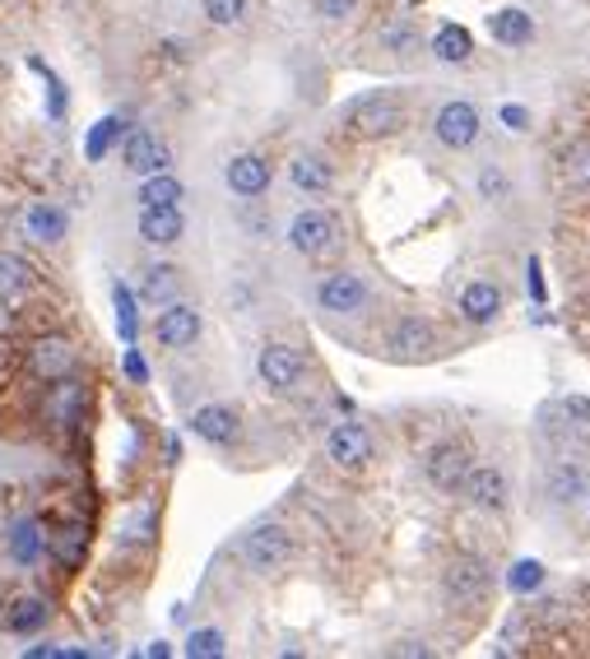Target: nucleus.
I'll use <instances>...</instances> for the list:
<instances>
[{"label":"nucleus","instance_id":"3","mask_svg":"<svg viewBox=\"0 0 590 659\" xmlns=\"http://www.w3.org/2000/svg\"><path fill=\"white\" fill-rule=\"evenodd\" d=\"M442 589H446V599L456 604V609H479V604L489 599V589H493V571L483 567L479 558H456L442 571Z\"/></svg>","mask_w":590,"mask_h":659},{"label":"nucleus","instance_id":"38","mask_svg":"<svg viewBox=\"0 0 590 659\" xmlns=\"http://www.w3.org/2000/svg\"><path fill=\"white\" fill-rule=\"evenodd\" d=\"M358 0H317V14L321 20H349Z\"/></svg>","mask_w":590,"mask_h":659},{"label":"nucleus","instance_id":"12","mask_svg":"<svg viewBox=\"0 0 590 659\" xmlns=\"http://www.w3.org/2000/svg\"><path fill=\"white\" fill-rule=\"evenodd\" d=\"M423 474H428L432 488H442V493H460L465 474H470V450H465L460 442H442V446H432V450H428V460H423Z\"/></svg>","mask_w":590,"mask_h":659},{"label":"nucleus","instance_id":"39","mask_svg":"<svg viewBox=\"0 0 590 659\" xmlns=\"http://www.w3.org/2000/svg\"><path fill=\"white\" fill-rule=\"evenodd\" d=\"M42 75H47V71H42ZM47 112H51V116H61V112H65V94H61V79H51V75H47Z\"/></svg>","mask_w":590,"mask_h":659},{"label":"nucleus","instance_id":"30","mask_svg":"<svg viewBox=\"0 0 590 659\" xmlns=\"http://www.w3.org/2000/svg\"><path fill=\"white\" fill-rule=\"evenodd\" d=\"M586 493V470L577 460H563V464H553V474H549V497L553 501H577Z\"/></svg>","mask_w":590,"mask_h":659},{"label":"nucleus","instance_id":"28","mask_svg":"<svg viewBox=\"0 0 590 659\" xmlns=\"http://www.w3.org/2000/svg\"><path fill=\"white\" fill-rule=\"evenodd\" d=\"M47 622V599L38 595H20L10 604V613H5V632L10 636H28V632H38Z\"/></svg>","mask_w":590,"mask_h":659},{"label":"nucleus","instance_id":"22","mask_svg":"<svg viewBox=\"0 0 590 659\" xmlns=\"http://www.w3.org/2000/svg\"><path fill=\"white\" fill-rule=\"evenodd\" d=\"M489 33H493V42H502V47H526L534 38V20L526 10L507 5V10L489 14Z\"/></svg>","mask_w":590,"mask_h":659},{"label":"nucleus","instance_id":"2","mask_svg":"<svg viewBox=\"0 0 590 659\" xmlns=\"http://www.w3.org/2000/svg\"><path fill=\"white\" fill-rule=\"evenodd\" d=\"M288 558H293V539H288L284 525H256L247 539H242V562H247V571H256V576H274Z\"/></svg>","mask_w":590,"mask_h":659},{"label":"nucleus","instance_id":"19","mask_svg":"<svg viewBox=\"0 0 590 659\" xmlns=\"http://www.w3.org/2000/svg\"><path fill=\"white\" fill-rule=\"evenodd\" d=\"M182 233H186V219L177 204L140 210V241H149V247H172V241H182Z\"/></svg>","mask_w":590,"mask_h":659},{"label":"nucleus","instance_id":"16","mask_svg":"<svg viewBox=\"0 0 590 659\" xmlns=\"http://www.w3.org/2000/svg\"><path fill=\"white\" fill-rule=\"evenodd\" d=\"M391 353L395 358H428L432 349H438V330H432L428 321H419V316H401L391 325Z\"/></svg>","mask_w":590,"mask_h":659},{"label":"nucleus","instance_id":"6","mask_svg":"<svg viewBox=\"0 0 590 659\" xmlns=\"http://www.w3.org/2000/svg\"><path fill=\"white\" fill-rule=\"evenodd\" d=\"M256 372H260V381H266L270 390H293L303 381V372H307V358H303L298 344H280V339H274V344L260 349Z\"/></svg>","mask_w":590,"mask_h":659},{"label":"nucleus","instance_id":"29","mask_svg":"<svg viewBox=\"0 0 590 659\" xmlns=\"http://www.w3.org/2000/svg\"><path fill=\"white\" fill-rule=\"evenodd\" d=\"M182 196L186 190L172 172H153V177L140 182V210H163V204H177Z\"/></svg>","mask_w":590,"mask_h":659},{"label":"nucleus","instance_id":"24","mask_svg":"<svg viewBox=\"0 0 590 659\" xmlns=\"http://www.w3.org/2000/svg\"><path fill=\"white\" fill-rule=\"evenodd\" d=\"M42 539H47V534H42V525L33 515L14 520V525H10V558L20 562V567H33V562L42 558Z\"/></svg>","mask_w":590,"mask_h":659},{"label":"nucleus","instance_id":"15","mask_svg":"<svg viewBox=\"0 0 590 659\" xmlns=\"http://www.w3.org/2000/svg\"><path fill=\"white\" fill-rule=\"evenodd\" d=\"M190 432L210 446H233L242 423H237V413L229 405H200L196 413H190Z\"/></svg>","mask_w":590,"mask_h":659},{"label":"nucleus","instance_id":"5","mask_svg":"<svg viewBox=\"0 0 590 659\" xmlns=\"http://www.w3.org/2000/svg\"><path fill=\"white\" fill-rule=\"evenodd\" d=\"M317 307L331 311V316H358V311L368 307V284H362V274H354V270L325 274L317 284Z\"/></svg>","mask_w":590,"mask_h":659},{"label":"nucleus","instance_id":"21","mask_svg":"<svg viewBox=\"0 0 590 659\" xmlns=\"http://www.w3.org/2000/svg\"><path fill=\"white\" fill-rule=\"evenodd\" d=\"M563 167V186L571 190V196H590V135H581V140H571L567 149H563V159H558Z\"/></svg>","mask_w":590,"mask_h":659},{"label":"nucleus","instance_id":"36","mask_svg":"<svg viewBox=\"0 0 590 659\" xmlns=\"http://www.w3.org/2000/svg\"><path fill=\"white\" fill-rule=\"evenodd\" d=\"M116 325H121V339H135V302H131V293L126 288H116Z\"/></svg>","mask_w":590,"mask_h":659},{"label":"nucleus","instance_id":"13","mask_svg":"<svg viewBox=\"0 0 590 659\" xmlns=\"http://www.w3.org/2000/svg\"><path fill=\"white\" fill-rule=\"evenodd\" d=\"M121 163H126L135 177H153V172H168L172 149L149 130H131L126 145H121Z\"/></svg>","mask_w":590,"mask_h":659},{"label":"nucleus","instance_id":"41","mask_svg":"<svg viewBox=\"0 0 590 659\" xmlns=\"http://www.w3.org/2000/svg\"><path fill=\"white\" fill-rule=\"evenodd\" d=\"M126 376H131V381H145V376H149V368H145V358H140V353H135V349L126 353Z\"/></svg>","mask_w":590,"mask_h":659},{"label":"nucleus","instance_id":"26","mask_svg":"<svg viewBox=\"0 0 590 659\" xmlns=\"http://www.w3.org/2000/svg\"><path fill=\"white\" fill-rule=\"evenodd\" d=\"M33 293V265L20 256H0V302H24Z\"/></svg>","mask_w":590,"mask_h":659},{"label":"nucleus","instance_id":"20","mask_svg":"<svg viewBox=\"0 0 590 659\" xmlns=\"http://www.w3.org/2000/svg\"><path fill=\"white\" fill-rule=\"evenodd\" d=\"M288 182L307 190V196H325V190L335 186V167L331 159H321V153H298V159L288 163Z\"/></svg>","mask_w":590,"mask_h":659},{"label":"nucleus","instance_id":"31","mask_svg":"<svg viewBox=\"0 0 590 659\" xmlns=\"http://www.w3.org/2000/svg\"><path fill=\"white\" fill-rule=\"evenodd\" d=\"M377 42L395 51V57H409V51H419V28H414L409 20H391L377 28Z\"/></svg>","mask_w":590,"mask_h":659},{"label":"nucleus","instance_id":"25","mask_svg":"<svg viewBox=\"0 0 590 659\" xmlns=\"http://www.w3.org/2000/svg\"><path fill=\"white\" fill-rule=\"evenodd\" d=\"M65 210H57V204H28L24 210V233L33 241H61L65 237Z\"/></svg>","mask_w":590,"mask_h":659},{"label":"nucleus","instance_id":"37","mask_svg":"<svg viewBox=\"0 0 590 659\" xmlns=\"http://www.w3.org/2000/svg\"><path fill=\"white\" fill-rule=\"evenodd\" d=\"M540 581H544V567H540V562H520V567H516V576H512V585H516V589H534Z\"/></svg>","mask_w":590,"mask_h":659},{"label":"nucleus","instance_id":"32","mask_svg":"<svg viewBox=\"0 0 590 659\" xmlns=\"http://www.w3.org/2000/svg\"><path fill=\"white\" fill-rule=\"evenodd\" d=\"M121 140V116H102L98 126L89 130V140H84V159L89 163H102V153Z\"/></svg>","mask_w":590,"mask_h":659},{"label":"nucleus","instance_id":"1","mask_svg":"<svg viewBox=\"0 0 590 659\" xmlns=\"http://www.w3.org/2000/svg\"><path fill=\"white\" fill-rule=\"evenodd\" d=\"M344 130L354 135V140H386V135H401L405 121H409V108L401 94L391 89H377V94H362L354 98L349 108H344Z\"/></svg>","mask_w":590,"mask_h":659},{"label":"nucleus","instance_id":"17","mask_svg":"<svg viewBox=\"0 0 590 659\" xmlns=\"http://www.w3.org/2000/svg\"><path fill=\"white\" fill-rule=\"evenodd\" d=\"M47 423H57V427H71L84 419V386L75 376H61V381H51V395H47Z\"/></svg>","mask_w":590,"mask_h":659},{"label":"nucleus","instance_id":"33","mask_svg":"<svg viewBox=\"0 0 590 659\" xmlns=\"http://www.w3.org/2000/svg\"><path fill=\"white\" fill-rule=\"evenodd\" d=\"M200 10L214 28H237L247 20V0H200Z\"/></svg>","mask_w":590,"mask_h":659},{"label":"nucleus","instance_id":"8","mask_svg":"<svg viewBox=\"0 0 590 659\" xmlns=\"http://www.w3.org/2000/svg\"><path fill=\"white\" fill-rule=\"evenodd\" d=\"M479 130H483V121L475 112V102H465V98L442 102L438 116H432V135H438L446 149H470L479 140Z\"/></svg>","mask_w":590,"mask_h":659},{"label":"nucleus","instance_id":"18","mask_svg":"<svg viewBox=\"0 0 590 659\" xmlns=\"http://www.w3.org/2000/svg\"><path fill=\"white\" fill-rule=\"evenodd\" d=\"M497 311H502V288L493 279L465 284V293H460V316L465 321H470V325H493Z\"/></svg>","mask_w":590,"mask_h":659},{"label":"nucleus","instance_id":"35","mask_svg":"<svg viewBox=\"0 0 590 659\" xmlns=\"http://www.w3.org/2000/svg\"><path fill=\"white\" fill-rule=\"evenodd\" d=\"M507 190H512V182H507V172H502L497 163L479 172V196L483 200H507Z\"/></svg>","mask_w":590,"mask_h":659},{"label":"nucleus","instance_id":"7","mask_svg":"<svg viewBox=\"0 0 590 659\" xmlns=\"http://www.w3.org/2000/svg\"><path fill=\"white\" fill-rule=\"evenodd\" d=\"M75 372V344L65 335H38L28 344V376L33 381H61Z\"/></svg>","mask_w":590,"mask_h":659},{"label":"nucleus","instance_id":"27","mask_svg":"<svg viewBox=\"0 0 590 659\" xmlns=\"http://www.w3.org/2000/svg\"><path fill=\"white\" fill-rule=\"evenodd\" d=\"M432 57L446 61V65H465V61L475 57V38L460 24H442L438 38H432Z\"/></svg>","mask_w":590,"mask_h":659},{"label":"nucleus","instance_id":"9","mask_svg":"<svg viewBox=\"0 0 590 659\" xmlns=\"http://www.w3.org/2000/svg\"><path fill=\"white\" fill-rule=\"evenodd\" d=\"M200 330H205V321H200V311L190 307V302H168L163 311H159V321H153V339H159V349H190V344L200 339Z\"/></svg>","mask_w":590,"mask_h":659},{"label":"nucleus","instance_id":"4","mask_svg":"<svg viewBox=\"0 0 590 659\" xmlns=\"http://www.w3.org/2000/svg\"><path fill=\"white\" fill-rule=\"evenodd\" d=\"M288 247L307 256V260H317V256H331L340 247V223L335 214H325V210H303L298 219L288 223Z\"/></svg>","mask_w":590,"mask_h":659},{"label":"nucleus","instance_id":"42","mask_svg":"<svg viewBox=\"0 0 590 659\" xmlns=\"http://www.w3.org/2000/svg\"><path fill=\"white\" fill-rule=\"evenodd\" d=\"M502 116L512 121V130H526V112H520V108H507V112H502Z\"/></svg>","mask_w":590,"mask_h":659},{"label":"nucleus","instance_id":"11","mask_svg":"<svg viewBox=\"0 0 590 659\" xmlns=\"http://www.w3.org/2000/svg\"><path fill=\"white\" fill-rule=\"evenodd\" d=\"M460 493H465V501H470L475 511H507V501H512L507 474L493 470V464H470V474H465Z\"/></svg>","mask_w":590,"mask_h":659},{"label":"nucleus","instance_id":"34","mask_svg":"<svg viewBox=\"0 0 590 659\" xmlns=\"http://www.w3.org/2000/svg\"><path fill=\"white\" fill-rule=\"evenodd\" d=\"M186 655H190V659H219V655H223V632H214V627L190 632V636H186Z\"/></svg>","mask_w":590,"mask_h":659},{"label":"nucleus","instance_id":"40","mask_svg":"<svg viewBox=\"0 0 590 659\" xmlns=\"http://www.w3.org/2000/svg\"><path fill=\"white\" fill-rule=\"evenodd\" d=\"M391 655H409V659H414V655H419V659H428L432 650L423 646V641H395V646H391Z\"/></svg>","mask_w":590,"mask_h":659},{"label":"nucleus","instance_id":"10","mask_svg":"<svg viewBox=\"0 0 590 659\" xmlns=\"http://www.w3.org/2000/svg\"><path fill=\"white\" fill-rule=\"evenodd\" d=\"M325 456L340 470H362V464L372 460V432L362 423H335L325 432Z\"/></svg>","mask_w":590,"mask_h":659},{"label":"nucleus","instance_id":"23","mask_svg":"<svg viewBox=\"0 0 590 659\" xmlns=\"http://www.w3.org/2000/svg\"><path fill=\"white\" fill-rule=\"evenodd\" d=\"M177 293H182V270L177 265H149L140 274V298L149 307H168V302H177Z\"/></svg>","mask_w":590,"mask_h":659},{"label":"nucleus","instance_id":"14","mask_svg":"<svg viewBox=\"0 0 590 659\" xmlns=\"http://www.w3.org/2000/svg\"><path fill=\"white\" fill-rule=\"evenodd\" d=\"M270 159H260V153H237V159H229V167H223V182H229L233 196L242 200H256L270 190Z\"/></svg>","mask_w":590,"mask_h":659}]
</instances>
